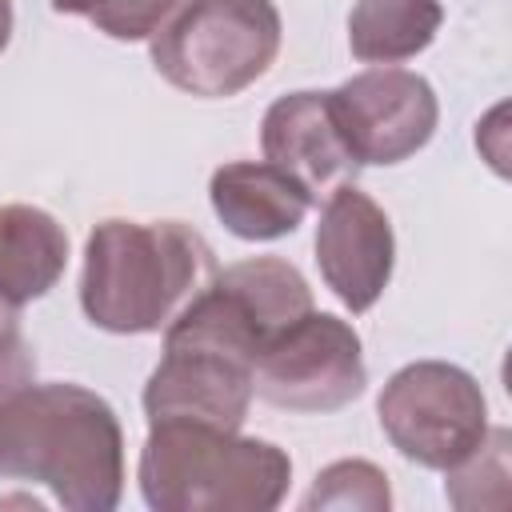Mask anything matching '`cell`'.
<instances>
[{"label":"cell","mask_w":512,"mask_h":512,"mask_svg":"<svg viewBox=\"0 0 512 512\" xmlns=\"http://www.w3.org/2000/svg\"><path fill=\"white\" fill-rule=\"evenodd\" d=\"M0 476L44 484L68 512H112L124 496V428L84 384L20 380L0 392Z\"/></svg>","instance_id":"6da1fadb"},{"label":"cell","mask_w":512,"mask_h":512,"mask_svg":"<svg viewBox=\"0 0 512 512\" xmlns=\"http://www.w3.org/2000/svg\"><path fill=\"white\" fill-rule=\"evenodd\" d=\"M208 240L180 220H100L84 244L80 308L116 336L160 332L208 280Z\"/></svg>","instance_id":"7a4b0ae2"},{"label":"cell","mask_w":512,"mask_h":512,"mask_svg":"<svg viewBox=\"0 0 512 512\" xmlns=\"http://www.w3.org/2000/svg\"><path fill=\"white\" fill-rule=\"evenodd\" d=\"M136 480L152 512H272L288 496L292 460L272 440L160 420L148 424Z\"/></svg>","instance_id":"3957f363"},{"label":"cell","mask_w":512,"mask_h":512,"mask_svg":"<svg viewBox=\"0 0 512 512\" xmlns=\"http://www.w3.org/2000/svg\"><path fill=\"white\" fill-rule=\"evenodd\" d=\"M156 72L200 100H228L256 84L280 52L272 0H184L148 40Z\"/></svg>","instance_id":"277c9868"},{"label":"cell","mask_w":512,"mask_h":512,"mask_svg":"<svg viewBox=\"0 0 512 512\" xmlns=\"http://www.w3.org/2000/svg\"><path fill=\"white\" fill-rule=\"evenodd\" d=\"M376 416L388 444L432 472L456 468L488 436V400L476 376L448 360H416L392 372Z\"/></svg>","instance_id":"5b68a950"},{"label":"cell","mask_w":512,"mask_h":512,"mask_svg":"<svg viewBox=\"0 0 512 512\" xmlns=\"http://www.w3.org/2000/svg\"><path fill=\"white\" fill-rule=\"evenodd\" d=\"M364 384L368 368L356 328L316 308L280 328L252 364V392L284 412H340Z\"/></svg>","instance_id":"8992f818"},{"label":"cell","mask_w":512,"mask_h":512,"mask_svg":"<svg viewBox=\"0 0 512 512\" xmlns=\"http://www.w3.org/2000/svg\"><path fill=\"white\" fill-rule=\"evenodd\" d=\"M328 96H332V112L344 132V144L360 168L368 164L388 168L416 156L440 124V104L432 84L408 68L380 64V68L356 72Z\"/></svg>","instance_id":"52a82bcc"},{"label":"cell","mask_w":512,"mask_h":512,"mask_svg":"<svg viewBox=\"0 0 512 512\" xmlns=\"http://www.w3.org/2000/svg\"><path fill=\"white\" fill-rule=\"evenodd\" d=\"M252 396V364L244 356L204 340L164 336V356L152 368L140 404L148 424L192 420L240 432Z\"/></svg>","instance_id":"ba28073f"},{"label":"cell","mask_w":512,"mask_h":512,"mask_svg":"<svg viewBox=\"0 0 512 512\" xmlns=\"http://www.w3.org/2000/svg\"><path fill=\"white\" fill-rule=\"evenodd\" d=\"M316 264L348 312H368L384 296L396 268V236L388 212L356 184L328 192L316 224Z\"/></svg>","instance_id":"9c48e42d"},{"label":"cell","mask_w":512,"mask_h":512,"mask_svg":"<svg viewBox=\"0 0 512 512\" xmlns=\"http://www.w3.org/2000/svg\"><path fill=\"white\" fill-rule=\"evenodd\" d=\"M264 160L288 172L312 200L352 184L360 164L344 144L328 92H288L268 104L260 120Z\"/></svg>","instance_id":"30bf717a"},{"label":"cell","mask_w":512,"mask_h":512,"mask_svg":"<svg viewBox=\"0 0 512 512\" xmlns=\"http://www.w3.org/2000/svg\"><path fill=\"white\" fill-rule=\"evenodd\" d=\"M208 200L220 224L240 240H280L300 228L312 196L268 160L220 164L208 180Z\"/></svg>","instance_id":"8fae6325"},{"label":"cell","mask_w":512,"mask_h":512,"mask_svg":"<svg viewBox=\"0 0 512 512\" xmlns=\"http://www.w3.org/2000/svg\"><path fill=\"white\" fill-rule=\"evenodd\" d=\"M68 268L64 224L36 204H0V296L16 308L48 296Z\"/></svg>","instance_id":"7c38bea8"},{"label":"cell","mask_w":512,"mask_h":512,"mask_svg":"<svg viewBox=\"0 0 512 512\" xmlns=\"http://www.w3.org/2000/svg\"><path fill=\"white\" fill-rule=\"evenodd\" d=\"M440 24V0H356L348 16V48L364 64H400L420 56Z\"/></svg>","instance_id":"4fadbf2b"},{"label":"cell","mask_w":512,"mask_h":512,"mask_svg":"<svg viewBox=\"0 0 512 512\" xmlns=\"http://www.w3.org/2000/svg\"><path fill=\"white\" fill-rule=\"evenodd\" d=\"M300 508L316 512V508H364V512H388L392 508V492H388V476L372 464V460H336L328 464L312 488L304 492Z\"/></svg>","instance_id":"5bb4252c"},{"label":"cell","mask_w":512,"mask_h":512,"mask_svg":"<svg viewBox=\"0 0 512 512\" xmlns=\"http://www.w3.org/2000/svg\"><path fill=\"white\" fill-rule=\"evenodd\" d=\"M184 0H116L104 12L88 16L96 32L112 40H152V32L180 8Z\"/></svg>","instance_id":"9a60e30c"},{"label":"cell","mask_w":512,"mask_h":512,"mask_svg":"<svg viewBox=\"0 0 512 512\" xmlns=\"http://www.w3.org/2000/svg\"><path fill=\"white\" fill-rule=\"evenodd\" d=\"M0 380L4 384L28 380V348L20 336V308L8 296H0Z\"/></svg>","instance_id":"2e32d148"},{"label":"cell","mask_w":512,"mask_h":512,"mask_svg":"<svg viewBox=\"0 0 512 512\" xmlns=\"http://www.w3.org/2000/svg\"><path fill=\"white\" fill-rule=\"evenodd\" d=\"M108 4H116V0H52V8H56L60 16H96V12H104Z\"/></svg>","instance_id":"e0dca14e"},{"label":"cell","mask_w":512,"mask_h":512,"mask_svg":"<svg viewBox=\"0 0 512 512\" xmlns=\"http://www.w3.org/2000/svg\"><path fill=\"white\" fill-rule=\"evenodd\" d=\"M12 24H16L12 0H0V52H4V48H8V40H12Z\"/></svg>","instance_id":"ac0fdd59"},{"label":"cell","mask_w":512,"mask_h":512,"mask_svg":"<svg viewBox=\"0 0 512 512\" xmlns=\"http://www.w3.org/2000/svg\"><path fill=\"white\" fill-rule=\"evenodd\" d=\"M4 388H8V384H4V380H0V392H4Z\"/></svg>","instance_id":"d6986e66"}]
</instances>
